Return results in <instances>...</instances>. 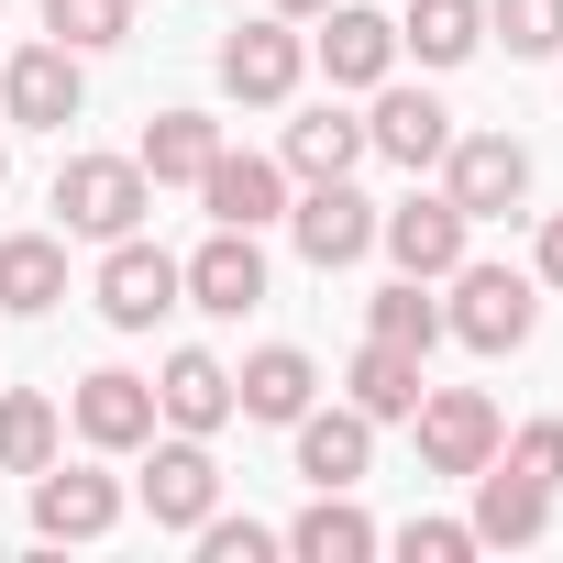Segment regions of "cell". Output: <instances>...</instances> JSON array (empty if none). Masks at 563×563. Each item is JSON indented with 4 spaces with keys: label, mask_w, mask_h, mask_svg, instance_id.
<instances>
[{
    "label": "cell",
    "mask_w": 563,
    "mask_h": 563,
    "mask_svg": "<svg viewBox=\"0 0 563 563\" xmlns=\"http://www.w3.org/2000/svg\"><path fill=\"white\" fill-rule=\"evenodd\" d=\"M442 343H464V354H519L530 332H541V276L530 265H486V254H464L453 276H442Z\"/></svg>",
    "instance_id": "cell-1"
},
{
    "label": "cell",
    "mask_w": 563,
    "mask_h": 563,
    "mask_svg": "<svg viewBox=\"0 0 563 563\" xmlns=\"http://www.w3.org/2000/svg\"><path fill=\"white\" fill-rule=\"evenodd\" d=\"M45 210H56V232H67V243H122V232H144L155 177H144L133 155H67V166H56V188H45Z\"/></svg>",
    "instance_id": "cell-2"
},
{
    "label": "cell",
    "mask_w": 563,
    "mask_h": 563,
    "mask_svg": "<svg viewBox=\"0 0 563 563\" xmlns=\"http://www.w3.org/2000/svg\"><path fill=\"white\" fill-rule=\"evenodd\" d=\"M210 78H221V100H243V111H288L299 78H310V23H288V12L232 23L221 56H210Z\"/></svg>",
    "instance_id": "cell-3"
},
{
    "label": "cell",
    "mask_w": 563,
    "mask_h": 563,
    "mask_svg": "<svg viewBox=\"0 0 563 563\" xmlns=\"http://www.w3.org/2000/svg\"><path fill=\"white\" fill-rule=\"evenodd\" d=\"M89 310H100L111 332H155L166 310H188V288H177V254H166L155 232H122V243H100Z\"/></svg>",
    "instance_id": "cell-4"
},
{
    "label": "cell",
    "mask_w": 563,
    "mask_h": 563,
    "mask_svg": "<svg viewBox=\"0 0 563 563\" xmlns=\"http://www.w3.org/2000/svg\"><path fill=\"white\" fill-rule=\"evenodd\" d=\"M89 111V56H67L56 34L0 56V133H67Z\"/></svg>",
    "instance_id": "cell-5"
},
{
    "label": "cell",
    "mask_w": 563,
    "mask_h": 563,
    "mask_svg": "<svg viewBox=\"0 0 563 563\" xmlns=\"http://www.w3.org/2000/svg\"><path fill=\"white\" fill-rule=\"evenodd\" d=\"M288 243H299V265L343 276V265L376 254V199L354 177H310V188H288Z\"/></svg>",
    "instance_id": "cell-6"
},
{
    "label": "cell",
    "mask_w": 563,
    "mask_h": 563,
    "mask_svg": "<svg viewBox=\"0 0 563 563\" xmlns=\"http://www.w3.org/2000/svg\"><path fill=\"white\" fill-rule=\"evenodd\" d=\"M34 486V541H111L122 530V475H111V453H89V464H45V475H23Z\"/></svg>",
    "instance_id": "cell-7"
},
{
    "label": "cell",
    "mask_w": 563,
    "mask_h": 563,
    "mask_svg": "<svg viewBox=\"0 0 563 563\" xmlns=\"http://www.w3.org/2000/svg\"><path fill=\"white\" fill-rule=\"evenodd\" d=\"M133 497H144V519H155V530H199V519L221 508V453H210L199 431H155V442H144Z\"/></svg>",
    "instance_id": "cell-8"
},
{
    "label": "cell",
    "mask_w": 563,
    "mask_h": 563,
    "mask_svg": "<svg viewBox=\"0 0 563 563\" xmlns=\"http://www.w3.org/2000/svg\"><path fill=\"white\" fill-rule=\"evenodd\" d=\"M310 67L343 100H365L376 78H398V12H376V0H332V12L310 23Z\"/></svg>",
    "instance_id": "cell-9"
},
{
    "label": "cell",
    "mask_w": 563,
    "mask_h": 563,
    "mask_svg": "<svg viewBox=\"0 0 563 563\" xmlns=\"http://www.w3.org/2000/svg\"><path fill=\"white\" fill-rule=\"evenodd\" d=\"M376 254H387L398 276H431V288H442V276L475 254V221H464L442 188H409L398 210H376Z\"/></svg>",
    "instance_id": "cell-10"
},
{
    "label": "cell",
    "mask_w": 563,
    "mask_h": 563,
    "mask_svg": "<svg viewBox=\"0 0 563 563\" xmlns=\"http://www.w3.org/2000/svg\"><path fill=\"white\" fill-rule=\"evenodd\" d=\"M442 199H453L464 221H508V210L530 199V144H519V133H453V144H442Z\"/></svg>",
    "instance_id": "cell-11"
},
{
    "label": "cell",
    "mask_w": 563,
    "mask_h": 563,
    "mask_svg": "<svg viewBox=\"0 0 563 563\" xmlns=\"http://www.w3.org/2000/svg\"><path fill=\"white\" fill-rule=\"evenodd\" d=\"M67 431L89 442V453H144L155 442V376H133V365H89L78 387H67Z\"/></svg>",
    "instance_id": "cell-12"
},
{
    "label": "cell",
    "mask_w": 563,
    "mask_h": 563,
    "mask_svg": "<svg viewBox=\"0 0 563 563\" xmlns=\"http://www.w3.org/2000/svg\"><path fill=\"white\" fill-rule=\"evenodd\" d=\"M409 431H420V475H475V464H497V398L486 387H420V409H409Z\"/></svg>",
    "instance_id": "cell-13"
},
{
    "label": "cell",
    "mask_w": 563,
    "mask_h": 563,
    "mask_svg": "<svg viewBox=\"0 0 563 563\" xmlns=\"http://www.w3.org/2000/svg\"><path fill=\"white\" fill-rule=\"evenodd\" d=\"M453 133H464V122H453V111H442L431 89H398V78H376V89H365V155H387V166L431 177Z\"/></svg>",
    "instance_id": "cell-14"
},
{
    "label": "cell",
    "mask_w": 563,
    "mask_h": 563,
    "mask_svg": "<svg viewBox=\"0 0 563 563\" xmlns=\"http://www.w3.org/2000/svg\"><path fill=\"white\" fill-rule=\"evenodd\" d=\"M177 288H188V310H210V321L265 310V243H254V232H232V221H210V243H199V254H177Z\"/></svg>",
    "instance_id": "cell-15"
},
{
    "label": "cell",
    "mask_w": 563,
    "mask_h": 563,
    "mask_svg": "<svg viewBox=\"0 0 563 563\" xmlns=\"http://www.w3.org/2000/svg\"><path fill=\"white\" fill-rule=\"evenodd\" d=\"M155 431H199V442L232 431V365H221L210 343H177V354L155 365Z\"/></svg>",
    "instance_id": "cell-16"
},
{
    "label": "cell",
    "mask_w": 563,
    "mask_h": 563,
    "mask_svg": "<svg viewBox=\"0 0 563 563\" xmlns=\"http://www.w3.org/2000/svg\"><path fill=\"white\" fill-rule=\"evenodd\" d=\"M288 453H299V475H310V486H365V464H376V420H365L354 398H343V409H321V398H310V409L288 420Z\"/></svg>",
    "instance_id": "cell-17"
},
{
    "label": "cell",
    "mask_w": 563,
    "mask_h": 563,
    "mask_svg": "<svg viewBox=\"0 0 563 563\" xmlns=\"http://www.w3.org/2000/svg\"><path fill=\"white\" fill-rule=\"evenodd\" d=\"M310 398H321V365H310L299 343H254V354L232 365V420H265V431H288Z\"/></svg>",
    "instance_id": "cell-18"
},
{
    "label": "cell",
    "mask_w": 563,
    "mask_h": 563,
    "mask_svg": "<svg viewBox=\"0 0 563 563\" xmlns=\"http://www.w3.org/2000/svg\"><path fill=\"white\" fill-rule=\"evenodd\" d=\"M288 188H299V177L276 166V155H232V144H221L210 177H199V210L232 221V232H265V221H288Z\"/></svg>",
    "instance_id": "cell-19"
},
{
    "label": "cell",
    "mask_w": 563,
    "mask_h": 563,
    "mask_svg": "<svg viewBox=\"0 0 563 563\" xmlns=\"http://www.w3.org/2000/svg\"><path fill=\"white\" fill-rule=\"evenodd\" d=\"M464 486H475V552H519V541L552 530V486H541V475H519V464H475Z\"/></svg>",
    "instance_id": "cell-20"
},
{
    "label": "cell",
    "mask_w": 563,
    "mask_h": 563,
    "mask_svg": "<svg viewBox=\"0 0 563 563\" xmlns=\"http://www.w3.org/2000/svg\"><path fill=\"white\" fill-rule=\"evenodd\" d=\"M276 166H288L299 188H310V177H354V166H365V111H343V89L310 100L288 133H276Z\"/></svg>",
    "instance_id": "cell-21"
},
{
    "label": "cell",
    "mask_w": 563,
    "mask_h": 563,
    "mask_svg": "<svg viewBox=\"0 0 563 563\" xmlns=\"http://www.w3.org/2000/svg\"><path fill=\"white\" fill-rule=\"evenodd\" d=\"M67 310V232H0V321Z\"/></svg>",
    "instance_id": "cell-22"
},
{
    "label": "cell",
    "mask_w": 563,
    "mask_h": 563,
    "mask_svg": "<svg viewBox=\"0 0 563 563\" xmlns=\"http://www.w3.org/2000/svg\"><path fill=\"white\" fill-rule=\"evenodd\" d=\"M276 541H288L299 563H365V552H376L387 530H376V519L354 508V486H310V508H299L288 530H276Z\"/></svg>",
    "instance_id": "cell-23"
},
{
    "label": "cell",
    "mask_w": 563,
    "mask_h": 563,
    "mask_svg": "<svg viewBox=\"0 0 563 563\" xmlns=\"http://www.w3.org/2000/svg\"><path fill=\"white\" fill-rule=\"evenodd\" d=\"M210 155H221V122H210V111H188V100H177V111H155V122H144V144H133V166H144L155 188H199V177H210Z\"/></svg>",
    "instance_id": "cell-24"
},
{
    "label": "cell",
    "mask_w": 563,
    "mask_h": 563,
    "mask_svg": "<svg viewBox=\"0 0 563 563\" xmlns=\"http://www.w3.org/2000/svg\"><path fill=\"white\" fill-rule=\"evenodd\" d=\"M398 56H420L431 78L464 67V56H486V0H409V12H398Z\"/></svg>",
    "instance_id": "cell-25"
},
{
    "label": "cell",
    "mask_w": 563,
    "mask_h": 563,
    "mask_svg": "<svg viewBox=\"0 0 563 563\" xmlns=\"http://www.w3.org/2000/svg\"><path fill=\"white\" fill-rule=\"evenodd\" d=\"M420 387H431V376H420V354H398V343H376V332H365V343H354V365H343V398H354L376 431H387V420H409V409H420Z\"/></svg>",
    "instance_id": "cell-26"
},
{
    "label": "cell",
    "mask_w": 563,
    "mask_h": 563,
    "mask_svg": "<svg viewBox=\"0 0 563 563\" xmlns=\"http://www.w3.org/2000/svg\"><path fill=\"white\" fill-rule=\"evenodd\" d=\"M67 453V409L45 387H0V475H45Z\"/></svg>",
    "instance_id": "cell-27"
},
{
    "label": "cell",
    "mask_w": 563,
    "mask_h": 563,
    "mask_svg": "<svg viewBox=\"0 0 563 563\" xmlns=\"http://www.w3.org/2000/svg\"><path fill=\"white\" fill-rule=\"evenodd\" d=\"M365 332L431 365V343H442V299H431V276H387V288L365 299Z\"/></svg>",
    "instance_id": "cell-28"
},
{
    "label": "cell",
    "mask_w": 563,
    "mask_h": 563,
    "mask_svg": "<svg viewBox=\"0 0 563 563\" xmlns=\"http://www.w3.org/2000/svg\"><path fill=\"white\" fill-rule=\"evenodd\" d=\"M486 45H508L519 67L563 56V0H486Z\"/></svg>",
    "instance_id": "cell-29"
},
{
    "label": "cell",
    "mask_w": 563,
    "mask_h": 563,
    "mask_svg": "<svg viewBox=\"0 0 563 563\" xmlns=\"http://www.w3.org/2000/svg\"><path fill=\"white\" fill-rule=\"evenodd\" d=\"M45 34L67 56H111V45H133V0H45Z\"/></svg>",
    "instance_id": "cell-30"
},
{
    "label": "cell",
    "mask_w": 563,
    "mask_h": 563,
    "mask_svg": "<svg viewBox=\"0 0 563 563\" xmlns=\"http://www.w3.org/2000/svg\"><path fill=\"white\" fill-rule=\"evenodd\" d=\"M188 541H199V563H276V552H288V541H276L265 519H221V508H210Z\"/></svg>",
    "instance_id": "cell-31"
},
{
    "label": "cell",
    "mask_w": 563,
    "mask_h": 563,
    "mask_svg": "<svg viewBox=\"0 0 563 563\" xmlns=\"http://www.w3.org/2000/svg\"><path fill=\"white\" fill-rule=\"evenodd\" d=\"M497 464H519V475H541V486H563V409H541V420H519V431H497Z\"/></svg>",
    "instance_id": "cell-32"
},
{
    "label": "cell",
    "mask_w": 563,
    "mask_h": 563,
    "mask_svg": "<svg viewBox=\"0 0 563 563\" xmlns=\"http://www.w3.org/2000/svg\"><path fill=\"white\" fill-rule=\"evenodd\" d=\"M398 552H409V563H475V519H409Z\"/></svg>",
    "instance_id": "cell-33"
},
{
    "label": "cell",
    "mask_w": 563,
    "mask_h": 563,
    "mask_svg": "<svg viewBox=\"0 0 563 563\" xmlns=\"http://www.w3.org/2000/svg\"><path fill=\"white\" fill-rule=\"evenodd\" d=\"M530 276H541V288H552V299H563V210H552V221H541V232H530Z\"/></svg>",
    "instance_id": "cell-34"
},
{
    "label": "cell",
    "mask_w": 563,
    "mask_h": 563,
    "mask_svg": "<svg viewBox=\"0 0 563 563\" xmlns=\"http://www.w3.org/2000/svg\"><path fill=\"white\" fill-rule=\"evenodd\" d=\"M265 12H288V23H321V12H332V0H265Z\"/></svg>",
    "instance_id": "cell-35"
},
{
    "label": "cell",
    "mask_w": 563,
    "mask_h": 563,
    "mask_svg": "<svg viewBox=\"0 0 563 563\" xmlns=\"http://www.w3.org/2000/svg\"><path fill=\"white\" fill-rule=\"evenodd\" d=\"M0 188H12V144H0Z\"/></svg>",
    "instance_id": "cell-36"
}]
</instances>
